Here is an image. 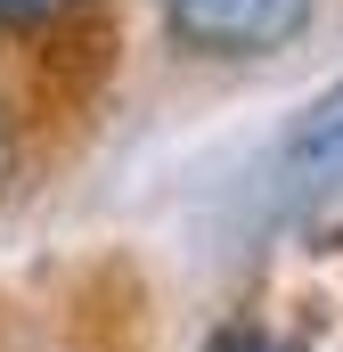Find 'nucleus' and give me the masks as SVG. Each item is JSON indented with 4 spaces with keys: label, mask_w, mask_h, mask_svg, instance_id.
I'll use <instances>...</instances> for the list:
<instances>
[{
    "label": "nucleus",
    "mask_w": 343,
    "mask_h": 352,
    "mask_svg": "<svg viewBox=\"0 0 343 352\" xmlns=\"http://www.w3.org/2000/svg\"><path fill=\"white\" fill-rule=\"evenodd\" d=\"M156 16L196 58H278L311 33L319 0H156Z\"/></svg>",
    "instance_id": "nucleus-1"
},
{
    "label": "nucleus",
    "mask_w": 343,
    "mask_h": 352,
    "mask_svg": "<svg viewBox=\"0 0 343 352\" xmlns=\"http://www.w3.org/2000/svg\"><path fill=\"white\" fill-rule=\"evenodd\" d=\"M294 148H303V156H335V148H343V82L311 107V123H303V140H294Z\"/></svg>",
    "instance_id": "nucleus-2"
},
{
    "label": "nucleus",
    "mask_w": 343,
    "mask_h": 352,
    "mask_svg": "<svg viewBox=\"0 0 343 352\" xmlns=\"http://www.w3.org/2000/svg\"><path fill=\"white\" fill-rule=\"evenodd\" d=\"M82 0H0V33H25V25H58L74 16Z\"/></svg>",
    "instance_id": "nucleus-3"
},
{
    "label": "nucleus",
    "mask_w": 343,
    "mask_h": 352,
    "mask_svg": "<svg viewBox=\"0 0 343 352\" xmlns=\"http://www.w3.org/2000/svg\"><path fill=\"white\" fill-rule=\"evenodd\" d=\"M213 352H286V344H278V336H261V328H229Z\"/></svg>",
    "instance_id": "nucleus-4"
},
{
    "label": "nucleus",
    "mask_w": 343,
    "mask_h": 352,
    "mask_svg": "<svg viewBox=\"0 0 343 352\" xmlns=\"http://www.w3.org/2000/svg\"><path fill=\"white\" fill-rule=\"evenodd\" d=\"M8 180H16V131H8V115H0V197H8Z\"/></svg>",
    "instance_id": "nucleus-5"
}]
</instances>
